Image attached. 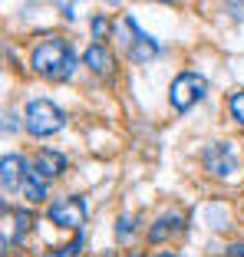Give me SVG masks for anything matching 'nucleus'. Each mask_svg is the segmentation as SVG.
<instances>
[{"label": "nucleus", "instance_id": "f257e3e1", "mask_svg": "<svg viewBox=\"0 0 244 257\" xmlns=\"http://www.w3.org/2000/svg\"><path fill=\"white\" fill-rule=\"evenodd\" d=\"M76 60H73V50H69L63 40H43V43L33 50V69L46 79H66L73 73Z\"/></svg>", "mask_w": 244, "mask_h": 257}, {"label": "nucleus", "instance_id": "f03ea898", "mask_svg": "<svg viewBox=\"0 0 244 257\" xmlns=\"http://www.w3.org/2000/svg\"><path fill=\"white\" fill-rule=\"evenodd\" d=\"M23 119H27V132L30 136H53V132H60L66 125V115L50 99H33L27 106V112H23Z\"/></svg>", "mask_w": 244, "mask_h": 257}, {"label": "nucleus", "instance_id": "7ed1b4c3", "mask_svg": "<svg viewBox=\"0 0 244 257\" xmlns=\"http://www.w3.org/2000/svg\"><path fill=\"white\" fill-rule=\"evenodd\" d=\"M168 96H172V106H175L178 112H185V109H191L205 96V79H201L198 73H182V76H175Z\"/></svg>", "mask_w": 244, "mask_h": 257}, {"label": "nucleus", "instance_id": "20e7f679", "mask_svg": "<svg viewBox=\"0 0 244 257\" xmlns=\"http://www.w3.org/2000/svg\"><path fill=\"white\" fill-rule=\"evenodd\" d=\"M50 221L60 227H73L76 231L86 221V201L83 198H63V201L50 204Z\"/></svg>", "mask_w": 244, "mask_h": 257}, {"label": "nucleus", "instance_id": "39448f33", "mask_svg": "<svg viewBox=\"0 0 244 257\" xmlns=\"http://www.w3.org/2000/svg\"><path fill=\"white\" fill-rule=\"evenodd\" d=\"M205 165L211 168L214 175H231V172L237 168L231 145H228V142H211V145L205 149Z\"/></svg>", "mask_w": 244, "mask_h": 257}, {"label": "nucleus", "instance_id": "423d86ee", "mask_svg": "<svg viewBox=\"0 0 244 257\" xmlns=\"http://www.w3.org/2000/svg\"><path fill=\"white\" fill-rule=\"evenodd\" d=\"M126 30L132 33V37H129V56H132L136 63H149L155 53H159L155 40H152V37H145V33L136 27V20H126Z\"/></svg>", "mask_w": 244, "mask_h": 257}, {"label": "nucleus", "instance_id": "0eeeda50", "mask_svg": "<svg viewBox=\"0 0 244 257\" xmlns=\"http://www.w3.org/2000/svg\"><path fill=\"white\" fill-rule=\"evenodd\" d=\"M27 168H23V159L20 155H4L0 162V182H4V191H17L23 188V178H27Z\"/></svg>", "mask_w": 244, "mask_h": 257}, {"label": "nucleus", "instance_id": "6e6552de", "mask_svg": "<svg viewBox=\"0 0 244 257\" xmlns=\"http://www.w3.org/2000/svg\"><path fill=\"white\" fill-rule=\"evenodd\" d=\"M63 168H66V159H63L60 152H40L37 159H33V172L40 175V178H56V175H63Z\"/></svg>", "mask_w": 244, "mask_h": 257}, {"label": "nucleus", "instance_id": "1a4fd4ad", "mask_svg": "<svg viewBox=\"0 0 244 257\" xmlns=\"http://www.w3.org/2000/svg\"><path fill=\"white\" fill-rule=\"evenodd\" d=\"M83 63L92 69V73H99V76H109V73H112V53H109L102 43H92L89 50H86Z\"/></svg>", "mask_w": 244, "mask_h": 257}, {"label": "nucleus", "instance_id": "9d476101", "mask_svg": "<svg viewBox=\"0 0 244 257\" xmlns=\"http://www.w3.org/2000/svg\"><path fill=\"white\" fill-rule=\"evenodd\" d=\"M178 231H182V218L178 214H165V218H159L149 227V241H165V237L178 234Z\"/></svg>", "mask_w": 244, "mask_h": 257}, {"label": "nucleus", "instance_id": "9b49d317", "mask_svg": "<svg viewBox=\"0 0 244 257\" xmlns=\"http://www.w3.org/2000/svg\"><path fill=\"white\" fill-rule=\"evenodd\" d=\"M20 191L30 198V201H43V198H46V182L40 178L37 172H30L27 178H23V188H20Z\"/></svg>", "mask_w": 244, "mask_h": 257}, {"label": "nucleus", "instance_id": "f8f14e48", "mask_svg": "<svg viewBox=\"0 0 244 257\" xmlns=\"http://www.w3.org/2000/svg\"><path fill=\"white\" fill-rule=\"evenodd\" d=\"M79 247H83V237H76L73 244H66V247H60V250H50V254H43V257H76Z\"/></svg>", "mask_w": 244, "mask_h": 257}, {"label": "nucleus", "instance_id": "ddd939ff", "mask_svg": "<svg viewBox=\"0 0 244 257\" xmlns=\"http://www.w3.org/2000/svg\"><path fill=\"white\" fill-rule=\"evenodd\" d=\"M231 115L244 125V92H234V96H231Z\"/></svg>", "mask_w": 244, "mask_h": 257}, {"label": "nucleus", "instance_id": "4468645a", "mask_svg": "<svg viewBox=\"0 0 244 257\" xmlns=\"http://www.w3.org/2000/svg\"><path fill=\"white\" fill-rule=\"evenodd\" d=\"M14 221H17V237H23V234H27V227H30V214H27V211H17Z\"/></svg>", "mask_w": 244, "mask_h": 257}, {"label": "nucleus", "instance_id": "2eb2a0df", "mask_svg": "<svg viewBox=\"0 0 244 257\" xmlns=\"http://www.w3.org/2000/svg\"><path fill=\"white\" fill-rule=\"evenodd\" d=\"M92 30H96V37H106V30H109V23L102 20V17H96V20H92Z\"/></svg>", "mask_w": 244, "mask_h": 257}, {"label": "nucleus", "instance_id": "dca6fc26", "mask_svg": "<svg viewBox=\"0 0 244 257\" xmlns=\"http://www.w3.org/2000/svg\"><path fill=\"white\" fill-rule=\"evenodd\" d=\"M17 125H20V122H17V115L7 112V119H4V128H7V132H17Z\"/></svg>", "mask_w": 244, "mask_h": 257}, {"label": "nucleus", "instance_id": "f3484780", "mask_svg": "<svg viewBox=\"0 0 244 257\" xmlns=\"http://www.w3.org/2000/svg\"><path fill=\"white\" fill-rule=\"evenodd\" d=\"M228 10H231L234 17H244V7H241V4H228Z\"/></svg>", "mask_w": 244, "mask_h": 257}, {"label": "nucleus", "instance_id": "a211bd4d", "mask_svg": "<svg viewBox=\"0 0 244 257\" xmlns=\"http://www.w3.org/2000/svg\"><path fill=\"white\" fill-rule=\"evenodd\" d=\"M228 250H231V254H234V257H244V244H231Z\"/></svg>", "mask_w": 244, "mask_h": 257}, {"label": "nucleus", "instance_id": "6ab92c4d", "mask_svg": "<svg viewBox=\"0 0 244 257\" xmlns=\"http://www.w3.org/2000/svg\"><path fill=\"white\" fill-rule=\"evenodd\" d=\"M162 257H175V254H162Z\"/></svg>", "mask_w": 244, "mask_h": 257}]
</instances>
